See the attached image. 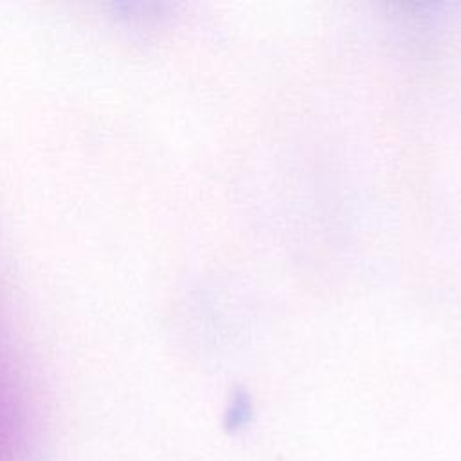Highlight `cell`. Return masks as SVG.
Returning a JSON list of instances; mask_svg holds the SVG:
<instances>
[]
</instances>
